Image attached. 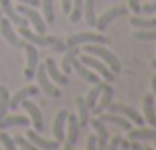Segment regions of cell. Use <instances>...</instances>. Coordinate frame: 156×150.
I'll return each mask as SVG.
<instances>
[{"label": "cell", "mask_w": 156, "mask_h": 150, "mask_svg": "<svg viewBox=\"0 0 156 150\" xmlns=\"http://www.w3.org/2000/svg\"><path fill=\"white\" fill-rule=\"evenodd\" d=\"M83 47H85V54L95 55V58H99L103 63H107V67H109V69L113 71L115 75L121 73V69H122L121 59H119L107 46H103V44H85Z\"/></svg>", "instance_id": "obj_1"}, {"label": "cell", "mask_w": 156, "mask_h": 150, "mask_svg": "<svg viewBox=\"0 0 156 150\" xmlns=\"http://www.w3.org/2000/svg\"><path fill=\"white\" fill-rule=\"evenodd\" d=\"M77 59H79L81 63H85V65L89 67V69H93L97 75L101 77V79H105L107 83H113L115 79H117V75L113 73V71L107 67V63H103L99 58H95V55H89V54H79L77 55Z\"/></svg>", "instance_id": "obj_2"}, {"label": "cell", "mask_w": 156, "mask_h": 150, "mask_svg": "<svg viewBox=\"0 0 156 150\" xmlns=\"http://www.w3.org/2000/svg\"><path fill=\"white\" fill-rule=\"evenodd\" d=\"M111 40L105 38L101 32H79V34H73L65 38V46H85V44H103V46H109Z\"/></svg>", "instance_id": "obj_3"}, {"label": "cell", "mask_w": 156, "mask_h": 150, "mask_svg": "<svg viewBox=\"0 0 156 150\" xmlns=\"http://www.w3.org/2000/svg\"><path fill=\"white\" fill-rule=\"evenodd\" d=\"M14 8L28 20V24H32V26H34V30L38 32V34H46V32H48V24L44 22V16L40 14L36 8L26 6V4H18V6H14Z\"/></svg>", "instance_id": "obj_4"}, {"label": "cell", "mask_w": 156, "mask_h": 150, "mask_svg": "<svg viewBox=\"0 0 156 150\" xmlns=\"http://www.w3.org/2000/svg\"><path fill=\"white\" fill-rule=\"evenodd\" d=\"M18 36L24 40V42H28V44H34L36 47H50L51 44H53V36H48V34H38V32H30L28 30V26H20L18 28Z\"/></svg>", "instance_id": "obj_5"}, {"label": "cell", "mask_w": 156, "mask_h": 150, "mask_svg": "<svg viewBox=\"0 0 156 150\" xmlns=\"http://www.w3.org/2000/svg\"><path fill=\"white\" fill-rule=\"evenodd\" d=\"M34 77H38V83H40V87H42V91L46 93L48 97H51V99H59L61 97V91H59V87H57L55 83L48 77L46 73V65L44 63H40L38 65V69H36V75Z\"/></svg>", "instance_id": "obj_6"}, {"label": "cell", "mask_w": 156, "mask_h": 150, "mask_svg": "<svg viewBox=\"0 0 156 150\" xmlns=\"http://www.w3.org/2000/svg\"><path fill=\"white\" fill-rule=\"evenodd\" d=\"M107 111L126 117V119H129L130 123H134L136 127H142V124H144V119H142L140 113H138L136 109H133V107H129V105H125V103H115V101H111V105L107 107Z\"/></svg>", "instance_id": "obj_7"}, {"label": "cell", "mask_w": 156, "mask_h": 150, "mask_svg": "<svg viewBox=\"0 0 156 150\" xmlns=\"http://www.w3.org/2000/svg\"><path fill=\"white\" fill-rule=\"evenodd\" d=\"M0 34H2V38L6 40L8 46L16 47V50H22V47L26 46V42H24V40L18 36V32L14 30V26H12V22L8 18H2V20H0Z\"/></svg>", "instance_id": "obj_8"}, {"label": "cell", "mask_w": 156, "mask_h": 150, "mask_svg": "<svg viewBox=\"0 0 156 150\" xmlns=\"http://www.w3.org/2000/svg\"><path fill=\"white\" fill-rule=\"evenodd\" d=\"M24 54H26V69H24V77L26 79H32V77L36 75V69H38L40 65V54H38V47L34 46V44H28L22 47Z\"/></svg>", "instance_id": "obj_9"}, {"label": "cell", "mask_w": 156, "mask_h": 150, "mask_svg": "<svg viewBox=\"0 0 156 150\" xmlns=\"http://www.w3.org/2000/svg\"><path fill=\"white\" fill-rule=\"evenodd\" d=\"M126 12H129V8H126V6H113V8H109V10H107L103 16H99V18H97L95 28H97L99 32H105L107 26H109L111 22H115V20L121 18V16H125Z\"/></svg>", "instance_id": "obj_10"}, {"label": "cell", "mask_w": 156, "mask_h": 150, "mask_svg": "<svg viewBox=\"0 0 156 150\" xmlns=\"http://www.w3.org/2000/svg\"><path fill=\"white\" fill-rule=\"evenodd\" d=\"M79 132H81V127H79V120H77V115H71L67 113V123H65V146H75L77 140H79Z\"/></svg>", "instance_id": "obj_11"}, {"label": "cell", "mask_w": 156, "mask_h": 150, "mask_svg": "<svg viewBox=\"0 0 156 150\" xmlns=\"http://www.w3.org/2000/svg\"><path fill=\"white\" fill-rule=\"evenodd\" d=\"M20 107H24L26 109V113H28V119L32 120V124H34V131H38V132H42L44 131V115H42V109L38 107V105L34 103V101H22V105Z\"/></svg>", "instance_id": "obj_12"}, {"label": "cell", "mask_w": 156, "mask_h": 150, "mask_svg": "<svg viewBox=\"0 0 156 150\" xmlns=\"http://www.w3.org/2000/svg\"><path fill=\"white\" fill-rule=\"evenodd\" d=\"M113 85L111 83H103V91H101V95H99V101H97V105L91 109V117H97V115H101V113H105L107 111V107L111 105V101H113Z\"/></svg>", "instance_id": "obj_13"}, {"label": "cell", "mask_w": 156, "mask_h": 150, "mask_svg": "<svg viewBox=\"0 0 156 150\" xmlns=\"http://www.w3.org/2000/svg\"><path fill=\"white\" fill-rule=\"evenodd\" d=\"M0 10H2L4 16H6V18L12 22V26H18V28L20 26H30V24H28V20L24 18V16L20 14L14 6H12L10 0H0Z\"/></svg>", "instance_id": "obj_14"}, {"label": "cell", "mask_w": 156, "mask_h": 150, "mask_svg": "<svg viewBox=\"0 0 156 150\" xmlns=\"http://www.w3.org/2000/svg\"><path fill=\"white\" fill-rule=\"evenodd\" d=\"M44 65H46V73L48 77L53 81L55 85H69V75H65L63 71L57 67V63L53 61L51 58H48L46 61H44Z\"/></svg>", "instance_id": "obj_15"}, {"label": "cell", "mask_w": 156, "mask_h": 150, "mask_svg": "<svg viewBox=\"0 0 156 150\" xmlns=\"http://www.w3.org/2000/svg\"><path fill=\"white\" fill-rule=\"evenodd\" d=\"M89 124H91L93 131H95V138H97V146H99V150H105L107 142H109V138H111L109 131H107V124L99 119V117L91 119V120H89Z\"/></svg>", "instance_id": "obj_16"}, {"label": "cell", "mask_w": 156, "mask_h": 150, "mask_svg": "<svg viewBox=\"0 0 156 150\" xmlns=\"http://www.w3.org/2000/svg\"><path fill=\"white\" fill-rule=\"evenodd\" d=\"M40 93V87H34V85H28V87H22L20 91H16L14 95L10 97V111H16V109L22 105V101L30 99V97H36Z\"/></svg>", "instance_id": "obj_17"}, {"label": "cell", "mask_w": 156, "mask_h": 150, "mask_svg": "<svg viewBox=\"0 0 156 150\" xmlns=\"http://www.w3.org/2000/svg\"><path fill=\"white\" fill-rule=\"evenodd\" d=\"M97 117H99L105 124H115V127H121V128H125V131H130V128H133V123H130L126 117L117 115V113L105 111V113H101V115H97Z\"/></svg>", "instance_id": "obj_18"}, {"label": "cell", "mask_w": 156, "mask_h": 150, "mask_svg": "<svg viewBox=\"0 0 156 150\" xmlns=\"http://www.w3.org/2000/svg\"><path fill=\"white\" fill-rule=\"evenodd\" d=\"M71 67H73V69H75V73L79 75V77H81V79H83V81H87V83H93V85H95V83H99V81H101V77L97 75L95 71H93V69H89V67L85 65V63H81V61H79V59H77V58L73 59Z\"/></svg>", "instance_id": "obj_19"}, {"label": "cell", "mask_w": 156, "mask_h": 150, "mask_svg": "<svg viewBox=\"0 0 156 150\" xmlns=\"http://www.w3.org/2000/svg\"><path fill=\"white\" fill-rule=\"evenodd\" d=\"M65 123H67V111L61 109V111H57L55 120H53V140H57V142L65 140Z\"/></svg>", "instance_id": "obj_20"}, {"label": "cell", "mask_w": 156, "mask_h": 150, "mask_svg": "<svg viewBox=\"0 0 156 150\" xmlns=\"http://www.w3.org/2000/svg\"><path fill=\"white\" fill-rule=\"evenodd\" d=\"M142 119L152 128H156V111H154V97L152 95L142 97Z\"/></svg>", "instance_id": "obj_21"}, {"label": "cell", "mask_w": 156, "mask_h": 150, "mask_svg": "<svg viewBox=\"0 0 156 150\" xmlns=\"http://www.w3.org/2000/svg\"><path fill=\"white\" fill-rule=\"evenodd\" d=\"M28 138H30L40 150H57V148H59V142H57V140H48V138H44V136L40 134L38 131H28Z\"/></svg>", "instance_id": "obj_22"}, {"label": "cell", "mask_w": 156, "mask_h": 150, "mask_svg": "<svg viewBox=\"0 0 156 150\" xmlns=\"http://www.w3.org/2000/svg\"><path fill=\"white\" fill-rule=\"evenodd\" d=\"M75 107H77V120H79V127L85 128L89 127V120H91V109L85 103L83 97H77L75 99Z\"/></svg>", "instance_id": "obj_23"}, {"label": "cell", "mask_w": 156, "mask_h": 150, "mask_svg": "<svg viewBox=\"0 0 156 150\" xmlns=\"http://www.w3.org/2000/svg\"><path fill=\"white\" fill-rule=\"evenodd\" d=\"M129 140H150V142H156V128H142V127H136V128H130L129 131Z\"/></svg>", "instance_id": "obj_24"}, {"label": "cell", "mask_w": 156, "mask_h": 150, "mask_svg": "<svg viewBox=\"0 0 156 150\" xmlns=\"http://www.w3.org/2000/svg\"><path fill=\"white\" fill-rule=\"evenodd\" d=\"M30 124V119L28 117H18V115H6L2 120H0V131H8V128L14 127H28Z\"/></svg>", "instance_id": "obj_25"}, {"label": "cell", "mask_w": 156, "mask_h": 150, "mask_svg": "<svg viewBox=\"0 0 156 150\" xmlns=\"http://www.w3.org/2000/svg\"><path fill=\"white\" fill-rule=\"evenodd\" d=\"M79 55V46H71V47H67V50L63 51V59H61V71H63L65 75H69L73 71V67H71V63H73V59Z\"/></svg>", "instance_id": "obj_26"}, {"label": "cell", "mask_w": 156, "mask_h": 150, "mask_svg": "<svg viewBox=\"0 0 156 150\" xmlns=\"http://www.w3.org/2000/svg\"><path fill=\"white\" fill-rule=\"evenodd\" d=\"M130 26L134 30H148V28H156V18H142L140 14H134L130 18Z\"/></svg>", "instance_id": "obj_27"}, {"label": "cell", "mask_w": 156, "mask_h": 150, "mask_svg": "<svg viewBox=\"0 0 156 150\" xmlns=\"http://www.w3.org/2000/svg\"><path fill=\"white\" fill-rule=\"evenodd\" d=\"M10 113V93L6 85H0V120Z\"/></svg>", "instance_id": "obj_28"}, {"label": "cell", "mask_w": 156, "mask_h": 150, "mask_svg": "<svg viewBox=\"0 0 156 150\" xmlns=\"http://www.w3.org/2000/svg\"><path fill=\"white\" fill-rule=\"evenodd\" d=\"M40 6L44 10V22L51 24L55 20V0H40Z\"/></svg>", "instance_id": "obj_29"}, {"label": "cell", "mask_w": 156, "mask_h": 150, "mask_svg": "<svg viewBox=\"0 0 156 150\" xmlns=\"http://www.w3.org/2000/svg\"><path fill=\"white\" fill-rule=\"evenodd\" d=\"M101 91H103V81H99V83H95L91 89H89V93H87V97H85V103L89 105V109H93L97 105V101H99V95H101Z\"/></svg>", "instance_id": "obj_30"}, {"label": "cell", "mask_w": 156, "mask_h": 150, "mask_svg": "<svg viewBox=\"0 0 156 150\" xmlns=\"http://www.w3.org/2000/svg\"><path fill=\"white\" fill-rule=\"evenodd\" d=\"M83 14H85V22L89 26H95L97 16H95V0H83Z\"/></svg>", "instance_id": "obj_31"}, {"label": "cell", "mask_w": 156, "mask_h": 150, "mask_svg": "<svg viewBox=\"0 0 156 150\" xmlns=\"http://www.w3.org/2000/svg\"><path fill=\"white\" fill-rule=\"evenodd\" d=\"M83 16V0H71V10H69V22H79Z\"/></svg>", "instance_id": "obj_32"}, {"label": "cell", "mask_w": 156, "mask_h": 150, "mask_svg": "<svg viewBox=\"0 0 156 150\" xmlns=\"http://www.w3.org/2000/svg\"><path fill=\"white\" fill-rule=\"evenodd\" d=\"M134 40H138V42H152V40H156V28L136 30L134 32Z\"/></svg>", "instance_id": "obj_33"}, {"label": "cell", "mask_w": 156, "mask_h": 150, "mask_svg": "<svg viewBox=\"0 0 156 150\" xmlns=\"http://www.w3.org/2000/svg\"><path fill=\"white\" fill-rule=\"evenodd\" d=\"M14 142H16V146H20V148H24V150H40L30 138H26V136H22V134H16L14 136Z\"/></svg>", "instance_id": "obj_34"}, {"label": "cell", "mask_w": 156, "mask_h": 150, "mask_svg": "<svg viewBox=\"0 0 156 150\" xmlns=\"http://www.w3.org/2000/svg\"><path fill=\"white\" fill-rule=\"evenodd\" d=\"M0 142H2V146L4 150H18V146H16V142H14V138H12L10 134H6V132H0Z\"/></svg>", "instance_id": "obj_35"}, {"label": "cell", "mask_w": 156, "mask_h": 150, "mask_svg": "<svg viewBox=\"0 0 156 150\" xmlns=\"http://www.w3.org/2000/svg\"><path fill=\"white\" fill-rule=\"evenodd\" d=\"M140 14L154 16L156 14V0H150L148 4H140Z\"/></svg>", "instance_id": "obj_36"}, {"label": "cell", "mask_w": 156, "mask_h": 150, "mask_svg": "<svg viewBox=\"0 0 156 150\" xmlns=\"http://www.w3.org/2000/svg\"><path fill=\"white\" fill-rule=\"evenodd\" d=\"M50 47H51L53 51H59V54H63V51L67 50V46H65V38H55Z\"/></svg>", "instance_id": "obj_37"}, {"label": "cell", "mask_w": 156, "mask_h": 150, "mask_svg": "<svg viewBox=\"0 0 156 150\" xmlns=\"http://www.w3.org/2000/svg\"><path fill=\"white\" fill-rule=\"evenodd\" d=\"M119 140H121V136H111L105 150H119Z\"/></svg>", "instance_id": "obj_38"}, {"label": "cell", "mask_w": 156, "mask_h": 150, "mask_svg": "<svg viewBox=\"0 0 156 150\" xmlns=\"http://www.w3.org/2000/svg\"><path fill=\"white\" fill-rule=\"evenodd\" d=\"M87 150H99V146H97V138H95V134H91L87 138V146H85Z\"/></svg>", "instance_id": "obj_39"}, {"label": "cell", "mask_w": 156, "mask_h": 150, "mask_svg": "<svg viewBox=\"0 0 156 150\" xmlns=\"http://www.w3.org/2000/svg\"><path fill=\"white\" fill-rule=\"evenodd\" d=\"M129 8L134 14H140V0H129Z\"/></svg>", "instance_id": "obj_40"}, {"label": "cell", "mask_w": 156, "mask_h": 150, "mask_svg": "<svg viewBox=\"0 0 156 150\" xmlns=\"http://www.w3.org/2000/svg\"><path fill=\"white\" fill-rule=\"evenodd\" d=\"M20 4H26V6H32V8H38L40 6V0H18Z\"/></svg>", "instance_id": "obj_41"}, {"label": "cell", "mask_w": 156, "mask_h": 150, "mask_svg": "<svg viewBox=\"0 0 156 150\" xmlns=\"http://www.w3.org/2000/svg\"><path fill=\"white\" fill-rule=\"evenodd\" d=\"M61 10H63L65 14H69V10H71V0H61Z\"/></svg>", "instance_id": "obj_42"}, {"label": "cell", "mask_w": 156, "mask_h": 150, "mask_svg": "<svg viewBox=\"0 0 156 150\" xmlns=\"http://www.w3.org/2000/svg\"><path fill=\"white\" fill-rule=\"evenodd\" d=\"M119 150H130V142L129 140H119Z\"/></svg>", "instance_id": "obj_43"}, {"label": "cell", "mask_w": 156, "mask_h": 150, "mask_svg": "<svg viewBox=\"0 0 156 150\" xmlns=\"http://www.w3.org/2000/svg\"><path fill=\"white\" fill-rule=\"evenodd\" d=\"M150 85H152V97H154V101H156V77H152Z\"/></svg>", "instance_id": "obj_44"}, {"label": "cell", "mask_w": 156, "mask_h": 150, "mask_svg": "<svg viewBox=\"0 0 156 150\" xmlns=\"http://www.w3.org/2000/svg\"><path fill=\"white\" fill-rule=\"evenodd\" d=\"M63 150H77V148H73V146H65Z\"/></svg>", "instance_id": "obj_45"}, {"label": "cell", "mask_w": 156, "mask_h": 150, "mask_svg": "<svg viewBox=\"0 0 156 150\" xmlns=\"http://www.w3.org/2000/svg\"><path fill=\"white\" fill-rule=\"evenodd\" d=\"M152 67H154V69H156V59H152Z\"/></svg>", "instance_id": "obj_46"}, {"label": "cell", "mask_w": 156, "mask_h": 150, "mask_svg": "<svg viewBox=\"0 0 156 150\" xmlns=\"http://www.w3.org/2000/svg\"><path fill=\"white\" fill-rule=\"evenodd\" d=\"M2 18H4V12H2V10H0V20H2Z\"/></svg>", "instance_id": "obj_47"}]
</instances>
